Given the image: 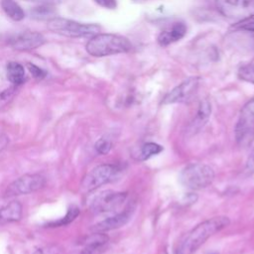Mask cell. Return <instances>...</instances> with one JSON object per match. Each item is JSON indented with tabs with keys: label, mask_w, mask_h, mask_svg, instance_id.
Instances as JSON below:
<instances>
[{
	"label": "cell",
	"mask_w": 254,
	"mask_h": 254,
	"mask_svg": "<svg viewBox=\"0 0 254 254\" xmlns=\"http://www.w3.org/2000/svg\"><path fill=\"white\" fill-rule=\"evenodd\" d=\"M86 51L93 57H106L117 54H123L131 51V42L116 34H96L87 42Z\"/></svg>",
	"instance_id": "cell-2"
},
{
	"label": "cell",
	"mask_w": 254,
	"mask_h": 254,
	"mask_svg": "<svg viewBox=\"0 0 254 254\" xmlns=\"http://www.w3.org/2000/svg\"><path fill=\"white\" fill-rule=\"evenodd\" d=\"M134 1H137V2H141V1H145V0H134Z\"/></svg>",
	"instance_id": "cell-29"
},
{
	"label": "cell",
	"mask_w": 254,
	"mask_h": 254,
	"mask_svg": "<svg viewBox=\"0 0 254 254\" xmlns=\"http://www.w3.org/2000/svg\"><path fill=\"white\" fill-rule=\"evenodd\" d=\"M27 2H33V3H39V4H52L53 2L57 0H24Z\"/></svg>",
	"instance_id": "cell-28"
},
{
	"label": "cell",
	"mask_w": 254,
	"mask_h": 254,
	"mask_svg": "<svg viewBox=\"0 0 254 254\" xmlns=\"http://www.w3.org/2000/svg\"><path fill=\"white\" fill-rule=\"evenodd\" d=\"M236 143L241 148H247L254 142V97L241 108L234 128Z\"/></svg>",
	"instance_id": "cell-5"
},
{
	"label": "cell",
	"mask_w": 254,
	"mask_h": 254,
	"mask_svg": "<svg viewBox=\"0 0 254 254\" xmlns=\"http://www.w3.org/2000/svg\"><path fill=\"white\" fill-rule=\"evenodd\" d=\"M1 8L4 13L14 21H21L25 17V13L21 6L15 0H1Z\"/></svg>",
	"instance_id": "cell-17"
},
{
	"label": "cell",
	"mask_w": 254,
	"mask_h": 254,
	"mask_svg": "<svg viewBox=\"0 0 254 254\" xmlns=\"http://www.w3.org/2000/svg\"><path fill=\"white\" fill-rule=\"evenodd\" d=\"M109 237L104 232H93V234L86 236L83 241V248L80 254H101L105 251Z\"/></svg>",
	"instance_id": "cell-13"
},
{
	"label": "cell",
	"mask_w": 254,
	"mask_h": 254,
	"mask_svg": "<svg viewBox=\"0 0 254 254\" xmlns=\"http://www.w3.org/2000/svg\"><path fill=\"white\" fill-rule=\"evenodd\" d=\"M211 114V104L207 99H202L197 107L196 113L189 126V131L192 134L198 132L208 121Z\"/></svg>",
	"instance_id": "cell-15"
},
{
	"label": "cell",
	"mask_w": 254,
	"mask_h": 254,
	"mask_svg": "<svg viewBox=\"0 0 254 254\" xmlns=\"http://www.w3.org/2000/svg\"><path fill=\"white\" fill-rule=\"evenodd\" d=\"M238 77L244 81L254 84V64H246L239 67Z\"/></svg>",
	"instance_id": "cell-22"
},
{
	"label": "cell",
	"mask_w": 254,
	"mask_h": 254,
	"mask_svg": "<svg viewBox=\"0 0 254 254\" xmlns=\"http://www.w3.org/2000/svg\"><path fill=\"white\" fill-rule=\"evenodd\" d=\"M79 212H80V211H79V208H78L76 205L73 204V205L69 206V208L67 209V212H66V214L64 215V217H63L62 219H60V220H58V221L52 222V223H50L49 225L56 227V226H63V225L68 224V223H70L71 221H73V220L78 216Z\"/></svg>",
	"instance_id": "cell-21"
},
{
	"label": "cell",
	"mask_w": 254,
	"mask_h": 254,
	"mask_svg": "<svg viewBox=\"0 0 254 254\" xmlns=\"http://www.w3.org/2000/svg\"><path fill=\"white\" fill-rule=\"evenodd\" d=\"M187 34V26L182 22H176L168 29L162 31L158 36V43L162 47L180 41Z\"/></svg>",
	"instance_id": "cell-14"
},
{
	"label": "cell",
	"mask_w": 254,
	"mask_h": 254,
	"mask_svg": "<svg viewBox=\"0 0 254 254\" xmlns=\"http://www.w3.org/2000/svg\"><path fill=\"white\" fill-rule=\"evenodd\" d=\"M199 84V78L196 76L189 77L182 83L174 87L170 92H168L163 98L162 103L173 104V103H183L188 102L197 91Z\"/></svg>",
	"instance_id": "cell-10"
},
{
	"label": "cell",
	"mask_w": 254,
	"mask_h": 254,
	"mask_svg": "<svg viewBox=\"0 0 254 254\" xmlns=\"http://www.w3.org/2000/svg\"><path fill=\"white\" fill-rule=\"evenodd\" d=\"M229 224L230 219L224 215L214 216L198 223L185 235L175 254H193L207 239Z\"/></svg>",
	"instance_id": "cell-1"
},
{
	"label": "cell",
	"mask_w": 254,
	"mask_h": 254,
	"mask_svg": "<svg viewBox=\"0 0 254 254\" xmlns=\"http://www.w3.org/2000/svg\"><path fill=\"white\" fill-rule=\"evenodd\" d=\"M238 29L241 30H245V31H250V32H254V18H250L244 21H241L238 26Z\"/></svg>",
	"instance_id": "cell-25"
},
{
	"label": "cell",
	"mask_w": 254,
	"mask_h": 254,
	"mask_svg": "<svg viewBox=\"0 0 254 254\" xmlns=\"http://www.w3.org/2000/svg\"><path fill=\"white\" fill-rule=\"evenodd\" d=\"M99 6L106 9H114L117 6L116 0H94Z\"/></svg>",
	"instance_id": "cell-27"
},
{
	"label": "cell",
	"mask_w": 254,
	"mask_h": 254,
	"mask_svg": "<svg viewBox=\"0 0 254 254\" xmlns=\"http://www.w3.org/2000/svg\"><path fill=\"white\" fill-rule=\"evenodd\" d=\"M217 7L225 17L240 22L254 17V0H218Z\"/></svg>",
	"instance_id": "cell-8"
},
{
	"label": "cell",
	"mask_w": 254,
	"mask_h": 254,
	"mask_svg": "<svg viewBox=\"0 0 254 254\" xmlns=\"http://www.w3.org/2000/svg\"><path fill=\"white\" fill-rule=\"evenodd\" d=\"M120 172L118 165L101 164L90 170L81 181V189L84 191H92L99 187L111 182Z\"/></svg>",
	"instance_id": "cell-6"
},
{
	"label": "cell",
	"mask_w": 254,
	"mask_h": 254,
	"mask_svg": "<svg viewBox=\"0 0 254 254\" xmlns=\"http://www.w3.org/2000/svg\"><path fill=\"white\" fill-rule=\"evenodd\" d=\"M245 169H246L247 173L254 174V148L252 149V151L250 152V155L247 158Z\"/></svg>",
	"instance_id": "cell-26"
},
{
	"label": "cell",
	"mask_w": 254,
	"mask_h": 254,
	"mask_svg": "<svg viewBox=\"0 0 254 254\" xmlns=\"http://www.w3.org/2000/svg\"><path fill=\"white\" fill-rule=\"evenodd\" d=\"M135 210V205L129 204L124 210L118 212L112 216H109L91 227L92 232H107L124 226L131 219V216Z\"/></svg>",
	"instance_id": "cell-11"
},
{
	"label": "cell",
	"mask_w": 254,
	"mask_h": 254,
	"mask_svg": "<svg viewBox=\"0 0 254 254\" xmlns=\"http://www.w3.org/2000/svg\"><path fill=\"white\" fill-rule=\"evenodd\" d=\"M46 186V178L40 174H26L14 182L6 189L4 194L6 197L28 194L42 190Z\"/></svg>",
	"instance_id": "cell-7"
},
{
	"label": "cell",
	"mask_w": 254,
	"mask_h": 254,
	"mask_svg": "<svg viewBox=\"0 0 254 254\" xmlns=\"http://www.w3.org/2000/svg\"><path fill=\"white\" fill-rule=\"evenodd\" d=\"M27 66H28V69H29V71L31 72V74H32L36 79L41 80V79H44V78L46 77V75H47L46 70H44L43 68L39 67L38 65L33 64H28Z\"/></svg>",
	"instance_id": "cell-24"
},
{
	"label": "cell",
	"mask_w": 254,
	"mask_h": 254,
	"mask_svg": "<svg viewBox=\"0 0 254 254\" xmlns=\"http://www.w3.org/2000/svg\"><path fill=\"white\" fill-rule=\"evenodd\" d=\"M48 29L56 34L71 38L94 36L100 32V27L96 24H84L60 17L49 20Z\"/></svg>",
	"instance_id": "cell-4"
},
{
	"label": "cell",
	"mask_w": 254,
	"mask_h": 254,
	"mask_svg": "<svg viewBox=\"0 0 254 254\" xmlns=\"http://www.w3.org/2000/svg\"><path fill=\"white\" fill-rule=\"evenodd\" d=\"M214 177V171L210 166L202 163H191L181 171L180 182L187 189L202 190L213 183Z\"/></svg>",
	"instance_id": "cell-3"
},
{
	"label": "cell",
	"mask_w": 254,
	"mask_h": 254,
	"mask_svg": "<svg viewBox=\"0 0 254 254\" xmlns=\"http://www.w3.org/2000/svg\"><path fill=\"white\" fill-rule=\"evenodd\" d=\"M45 44V38L38 32H23L12 37L9 45L17 51H31Z\"/></svg>",
	"instance_id": "cell-12"
},
{
	"label": "cell",
	"mask_w": 254,
	"mask_h": 254,
	"mask_svg": "<svg viewBox=\"0 0 254 254\" xmlns=\"http://www.w3.org/2000/svg\"><path fill=\"white\" fill-rule=\"evenodd\" d=\"M127 199V192L105 190L98 193L92 200L90 208L94 213L113 212L119 209Z\"/></svg>",
	"instance_id": "cell-9"
},
{
	"label": "cell",
	"mask_w": 254,
	"mask_h": 254,
	"mask_svg": "<svg viewBox=\"0 0 254 254\" xmlns=\"http://www.w3.org/2000/svg\"><path fill=\"white\" fill-rule=\"evenodd\" d=\"M55 14V11L51 4H40V6L35 7L31 11V15L33 18L39 19V20H44V19H53L52 17Z\"/></svg>",
	"instance_id": "cell-20"
},
{
	"label": "cell",
	"mask_w": 254,
	"mask_h": 254,
	"mask_svg": "<svg viewBox=\"0 0 254 254\" xmlns=\"http://www.w3.org/2000/svg\"><path fill=\"white\" fill-rule=\"evenodd\" d=\"M112 141L109 137L103 136L100 137L94 144V149L99 155H106L110 152L112 148Z\"/></svg>",
	"instance_id": "cell-23"
},
{
	"label": "cell",
	"mask_w": 254,
	"mask_h": 254,
	"mask_svg": "<svg viewBox=\"0 0 254 254\" xmlns=\"http://www.w3.org/2000/svg\"><path fill=\"white\" fill-rule=\"evenodd\" d=\"M23 206L18 200H13L0 208V225L17 222L22 218Z\"/></svg>",
	"instance_id": "cell-16"
},
{
	"label": "cell",
	"mask_w": 254,
	"mask_h": 254,
	"mask_svg": "<svg viewBox=\"0 0 254 254\" xmlns=\"http://www.w3.org/2000/svg\"><path fill=\"white\" fill-rule=\"evenodd\" d=\"M164 150L163 146L154 143V142H148L141 146L138 154H137V160L139 161H146L150 159L153 156H156L160 154Z\"/></svg>",
	"instance_id": "cell-19"
},
{
	"label": "cell",
	"mask_w": 254,
	"mask_h": 254,
	"mask_svg": "<svg viewBox=\"0 0 254 254\" xmlns=\"http://www.w3.org/2000/svg\"><path fill=\"white\" fill-rule=\"evenodd\" d=\"M7 77L14 85L22 84L26 77L24 66L18 63L10 62L7 64Z\"/></svg>",
	"instance_id": "cell-18"
}]
</instances>
